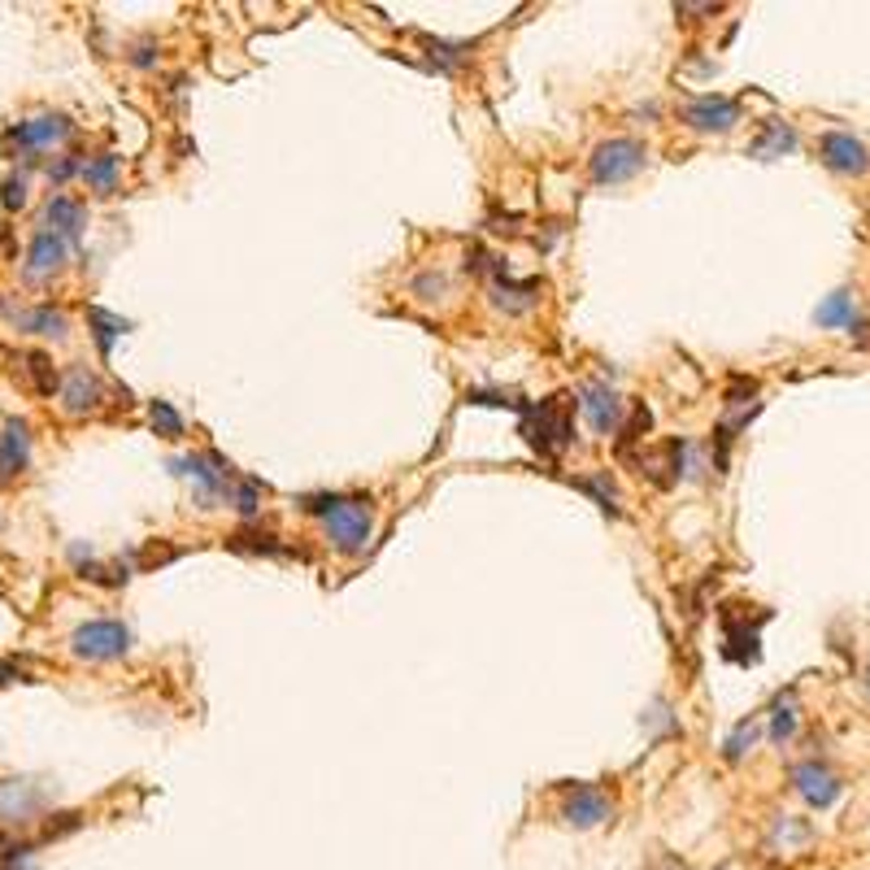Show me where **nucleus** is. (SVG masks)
Here are the masks:
<instances>
[{
    "label": "nucleus",
    "mask_w": 870,
    "mask_h": 870,
    "mask_svg": "<svg viewBox=\"0 0 870 870\" xmlns=\"http://www.w3.org/2000/svg\"><path fill=\"white\" fill-rule=\"evenodd\" d=\"M39 805H44V796L31 779H4L0 783V823H13V827L31 823L39 814Z\"/></svg>",
    "instance_id": "obj_14"
},
{
    "label": "nucleus",
    "mask_w": 870,
    "mask_h": 870,
    "mask_svg": "<svg viewBox=\"0 0 870 870\" xmlns=\"http://www.w3.org/2000/svg\"><path fill=\"white\" fill-rule=\"evenodd\" d=\"M66 257H70V245L61 240V236H53V231H35L31 236V245H26V265H22V274H26V283H44V279H53L61 265H66Z\"/></svg>",
    "instance_id": "obj_9"
},
{
    "label": "nucleus",
    "mask_w": 870,
    "mask_h": 870,
    "mask_svg": "<svg viewBox=\"0 0 870 870\" xmlns=\"http://www.w3.org/2000/svg\"><path fill=\"white\" fill-rule=\"evenodd\" d=\"M570 409H575V396H566V392H553L549 400L531 405L522 414V440L544 457L570 449Z\"/></svg>",
    "instance_id": "obj_1"
},
{
    "label": "nucleus",
    "mask_w": 870,
    "mask_h": 870,
    "mask_svg": "<svg viewBox=\"0 0 870 870\" xmlns=\"http://www.w3.org/2000/svg\"><path fill=\"white\" fill-rule=\"evenodd\" d=\"M792 788H796L814 810H827V805H836V796H840V775H836L832 766H823V761H796V766H792Z\"/></svg>",
    "instance_id": "obj_8"
},
{
    "label": "nucleus",
    "mask_w": 870,
    "mask_h": 870,
    "mask_svg": "<svg viewBox=\"0 0 870 870\" xmlns=\"http://www.w3.org/2000/svg\"><path fill=\"white\" fill-rule=\"evenodd\" d=\"M570 484H575L579 493H588V497L597 500V505H606V513H610V518H619V513H622L619 497H614V493H610V484H601L597 475H579V479H570Z\"/></svg>",
    "instance_id": "obj_27"
},
{
    "label": "nucleus",
    "mask_w": 870,
    "mask_h": 870,
    "mask_svg": "<svg viewBox=\"0 0 870 870\" xmlns=\"http://www.w3.org/2000/svg\"><path fill=\"white\" fill-rule=\"evenodd\" d=\"M31 466V427L22 418H4L0 427V484L18 479Z\"/></svg>",
    "instance_id": "obj_11"
},
{
    "label": "nucleus",
    "mask_w": 870,
    "mask_h": 870,
    "mask_svg": "<svg viewBox=\"0 0 870 870\" xmlns=\"http://www.w3.org/2000/svg\"><path fill=\"white\" fill-rule=\"evenodd\" d=\"M753 741H757V719H745V723H741V727H736V732L727 736V745H723V757H727V761H741L748 748H753Z\"/></svg>",
    "instance_id": "obj_28"
},
{
    "label": "nucleus",
    "mask_w": 870,
    "mask_h": 870,
    "mask_svg": "<svg viewBox=\"0 0 870 870\" xmlns=\"http://www.w3.org/2000/svg\"><path fill=\"white\" fill-rule=\"evenodd\" d=\"M466 400H475V405H505V409H518V400H509L505 392H466Z\"/></svg>",
    "instance_id": "obj_33"
},
{
    "label": "nucleus",
    "mask_w": 870,
    "mask_h": 870,
    "mask_svg": "<svg viewBox=\"0 0 870 870\" xmlns=\"http://www.w3.org/2000/svg\"><path fill=\"white\" fill-rule=\"evenodd\" d=\"M83 223H88V210H83V201L66 196V192H57V196L44 205V231L61 236L66 245H79V236H83Z\"/></svg>",
    "instance_id": "obj_13"
},
{
    "label": "nucleus",
    "mask_w": 870,
    "mask_h": 870,
    "mask_svg": "<svg viewBox=\"0 0 870 870\" xmlns=\"http://www.w3.org/2000/svg\"><path fill=\"white\" fill-rule=\"evenodd\" d=\"M31 858H35V845L0 836V870H31Z\"/></svg>",
    "instance_id": "obj_26"
},
{
    "label": "nucleus",
    "mask_w": 870,
    "mask_h": 870,
    "mask_svg": "<svg viewBox=\"0 0 870 870\" xmlns=\"http://www.w3.org/2000/svg\"><path fill=\"white\" fill-rule=\"evenodd\" d=\"M13 675H18V666L13 662H0V683H13Z\"/></svg>",
    "instance_id": "obj_34"
},
{
    "label": "nucleus",
    "mask_w": 870,
    "mask_h": 870,
    "mask_svg": "<svg viewBox=\"0 0 870 870\" xmlns=\"http://www.w3.org/2000/svg\"><path fill=\"white\" fill-rule=\"evenodd\" d=\"M88 323H92V331H97L101 353H110V349H114V336L131 331V323H126V318H114V314H110V309H101V305H92V309H88Z\"/></svg>",
    "instance_id": "obj_24"
},
{
    "label": "nucleus",
    "mask_w": 870,
    "mask_h": 870,
    "mask_svg": "<svg viewBox=\"0 0 870 870\" xmlns=\"http://www.w3.org/2000/svg\"><path fill=\"white\" fill-rule=\"evenodd\" d=\"M818 157H823L827 170H836V174H845V179L867 174L870 170L867 144H862L858 135H845V131H827V135L818 139Z\"/></svg>",
    "instance_id": "obj_7"
},
{
    "label": "nucleus",
    "mask_w": 870,
    "mask_h": 870,
    "mask_svg": "<svg viewBox=\"0 0 870 870\" xmlns=\"http://www.w3.org/2000/svg\"><path fill=\"white\" fill-rule=\"evenodd\" d=\"M414 292H418L422 301H444V296H449V279L436 274V270H431V274H418V279H414Z\"/></svg>",
    "instance_id": "obj_29"
},
{
    "label": "nucleus",
    "mask_w": 870,
    "mask_h": 870,
    "mask_svg": "<svg viewBox=\"0 0 870 870\" xmlns=\"http://www.w3.org/2000/svg\"><path fill=\"white\" fill-rule=\"evenodd\" d=\"M818 327H854L858 314H854V292H832L823 305H818Z\"/></svg>",
    "instance_id": "obj_22"
},
{
    "label": "nucleus",
    "mask_w": 870,
    "mask_h": 870,
    "mask_svg": "<svg viewBox=\"0 0 870 870\" xmlns=\"http://www.w3.org/2000/svg\"><path fill=\"white\" fill-rule=\"evenodd\" d=\"M867 692H870V666H867Z\"/></svg>",
    "instance_id": "obj_35"
},
{
    "label": "nucleus",
    "mask_w": 870,
    "mask_h": 870,
    "mask_svg": "<svg viewBox=\"0 0 870 870\" xmlns=\"http://www.w3.org/2000/svg\"><path fill=\"white\" fill-rule=\"evenodd\" d=\"M371 531H374L371 505L358 497H340V505L323 518V535H327L331 553H340V557H358L366 549Z\"/></svg>",
    "instance_id": "obj_2"
},
{
    "label": "nucleus",
    "mask_w": 870,
    "mask_h": 870,
    "mask_svg": "<svg viewBox=\"0 0 870 870\" xmlns=\"http://www.w3.org/2000/svg\"><path fill=\"white\" fill-rule=\"evenodd\" d=\"M257 500H261V493H257V484H249V479H236V493H231V505L245 513V518H257Z\"/></svg>",
    "instance_id": "obj_30"
},
{
    "label": "nucleus",
    "mask_w": 870,
    "mask_h": 870,
    "mask_svg": "<svg viewBox=\"0 0 870 870\" xmlns=\"http://www.w3.org/2000/svg\"><path fill=\"white\" fill-rule=\"evenodd\" d=\"M61 409L66 414H92L101 400H105V387H101V378L88 371V366H70V371L61 374Z\"/></svg>",
    "instance_id": "obj_12"
},
{
    "label": "nucleus",
    "mask_w": 870,
    "mask_h": 870,
    "mask_svg": "<svg viewBox=\"0 0 870 870\" xmlns=\"http://www.w3.org/2000/svg\"><path fill=\"white\" fill-rule=\"evenodd\" d=\"M579 396H584L579 405H584V414H588L592 431L610 436V431L622 422V400L614 396V387H610V383H584V387H579Z\"/></svg>",
    "instance_id": "obj_15"
},
{
    "label": "nucleus",
    "mask_w": 870,
    "mask_h": 870,
    "mask_svg": "<svg viewBox=\"0 0 870 870\" xmlns=\"http://www.w3.org/2000/svg\"><path fill=\"white\" fill-rule=\"evenodd\" d=\"M788 148H796V131L788 123H766V131L748 144L753 157H775V152H788Z\"/></svg>",
    "instance_id": "obj_21"
},
{
    "label": "nucleus",
    "mask_w": 870,
    "mask_h": 870,
    "mask_svg": "<svg viewBox=\"0 0 870 870\" xmlns=\"http://www.w3.org/2000/svg\"><path fill=\"white\" fill-rule=\"evenodd\" d=\"M48 174H53V183H66V179H75V174H83V161H53L48 166Z\"/></svg>",
    "instance_id": "obj_32"
},
{
    "label": "nucleus",
    "mask_w": 870,
    "mask_h": 870,
    "mask_svg": "<svg viewBox=\"0 0 870 870\" xmlns=\"http://www.w3.org/2000/svg\"><path fill=\"white\" fill-rule=\"evenodd\" d=\"M614 810H619V805H614V796H610L606 788L575 783V788H566V796H562V805H557V818H562L566 827H575V832H592V827L610 823Z\"/></svg>",
    "instance_id": "obj_5"
},
{
    "label": "nucleus",
    "mask_w": 870,
    "mask_h": 870,
    "mask_svg": "<svg viewBox=\"0 0 870 870\" xmlns=\"http://www.w3.org/2000/svg\"><path fill=\"white\" fill-rule=\"evenodd\" d=\"M70 653L83 662H118L131 653V631L118 619H92L70 631Z\"/></svg>",
    "instance_id": "obj_4"
},
{
    "label": "nucleus",
    "mask_w": 870,
    "mask_h": 870,
    "mask_svg": "<svg viewBox=\"0 0 870 870\" xmlns=\"http://www.w3.org/2000/svg\"><path fill=\"white\" fill-rule=\"evenodd\" d=\"M679 123L692 126V131H705V135H723L741 123V105L736 101H723V97H705V101H688L679 110Z\"/></svg>",
    "instance_id": "obj_10"
},
{
    "label": "nucleus",
    "mask_w": 870,
    "mask_h": 870,
    "mask_svg": "<svg viewBox=\"0 0 870 870\" xmlns=\"http://www.w3.org/2000/svg\"><path fill=\"white\" fill-rule=\"evenodd\" d=\"M22 323V331H31V336H48V340H61L70 327H66V314L61 309H53V305H35L31 314H22L18 318Z\"/></svg>",
    "instance_id": "obj_20"
},
{
    "label": "nucleus",
    "mask_w": 870,
    "mask_h": 870,
    "mask_svg": "<svg viewBox=\"0 0 870 870\" xmlns=\"http://www.w3.org/2000/svg\"><path fill=\"white\" fill-rule=\"evenodd\" d=\"M792 732H796V701H792V692H783L775 701V710H770V741L783 745Z\"/></svg>",
    "instance_id": "obj_25"
},
{
    "label": "nucleus",
    "mask_w": 870,
    "mask_h": 870,
    "mask_svg": "<svg viewBox=\"0 0 870 870\" xmlns=\"http://www.w3.org/2000/svg\"><path fill=\"white\" fill-rule=\"evenodd\" d=\"M0 201H4V210H9V214H18V210L26 205V179H22V174L4 179V188H0Z\"/></svg>",
    "instance_id": "obj_31"
},
{
    "label": "nucleus",
    "mask_w": 870,
    "mask_h": 870,
    "mask_svg": "<svg viewBox=\"0 0 870 870\" xmlns=\"http://www.w3.org/2000/svg\"><path fill=\"white\" fill-rule=\"evenodd\" d=\"M118 174H123V157L118 152H101V157L83 161V183L97 188V192H114L118 188Z\"/></svg>",
    "instance_id": "obj_19"
},
{
    "label": "nucleus",
    "mask_w": 870,
    "mask_h": 870,
    "mask_svg": "<svg viewBox=\"0 0 870 870\" xmlns=\"http://www.w3.org/2000/svg\"><path fill=\"white\" fill-rule=\"evenodd\" d=\"M683 457H688V444L683 440H666L662 449H657V457H640V466H644V475L653 479V488H675L679 484V475H683Z\"/></svg>",
    "instance_id": "obj_16"
},
{
    "label": "nucleus",
    "mask_w": 870,
    "mask_h": 870,
    "mask_svg": "<svg viewBox=\"0 0 870 870\" xmlns=\"http://www.w3.org/2000/svg\"><path fill=\"white\" fill-rule=\"evenodd\" d=\"M644 157H648L644 139L614 135V139H601V144L592 148L588 170H592L597 183H626V179H635V174L644 170Z\"/></svg>",
    "instance_id": "obj_3"
},
{
    "label": "nucleus",
    "mask_w": 870,
    "mask_h": 870,
    "mask_svg": "<svg viewBox=\"0 0 870 870\" xmlns=\"http://www.w3.org/2000/svg\"><path fill=\"white\" fill-rule=\"evenodd\" d=\"M535 292H540L535 279H509L505 270L493 274V301H497L505 314H527L535 305Z\"/></svg>",
    "instance_id": "obj_17"
},
{
    "label": "nucleus",
    "mask_w": 870,
    "mask_h": 870,
    "mask_svg": "<svg viewBox=\"0 0 870 870\" xmlns=\"http://www.w3.org/2000/svg\"><path fill=\"white\" fill-rule=\"evenodd\" d=\"M148 422H152V436H166V440H179L188 431L183 414L170 400H148Z\"/></svg>",
    "instance_id": "obj_23"
},
{
    "label": "nucleus",
    "mask_w": 870,
    "mask_h": 870,
    "mask_svg": "<svg viewBox=\"0 0 870 870\" xmlns=\"http://www.w3.org/2000/svg\"><path fill=\"white\" fill-rule=\"evenodd\" d=\"M70 131H75V123H70L66 114H31V118L9 126L4 139H9L18 152H44V148L61 144Z\"/></svg>",
    "instance_id": "obj_6"
},
{
    "label": "nucleus",
    "mask_w": 870,
    "mask_h": 870,
    "mask_svg": "<svg viewBox=\"0 0 870 870\" xmlns=\"http://www.w3.org/2000/svg\"><path fill=\"white\" fill-rule=\"evenodd\" d=\"M13 362H22V371H26L31 387H35L39 396L61 392V374H57V366L48 362V353H13Z\"/></svg>",
    "instance_id": "obj_18"
}]
</instances>
